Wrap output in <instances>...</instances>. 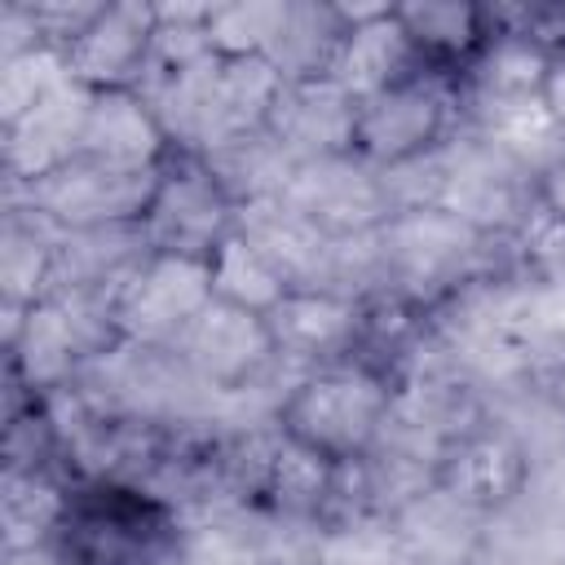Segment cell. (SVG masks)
<instances>
[{"label":"cell","mask_w":565,"mask_h":565,"mask_svg":"<svg viewBox=\"0 0 565 565\" xmlns=\"http://www.w3.org/2000/svg\"><path fill=\"white\" fill-rule=\"evenodd\" d=\"M552 402H556V411L565 415V362H561L556 375H552Z\"/></svg>","instance_id":"603a6c76"},{"label":"cell","mask_w":565,"mask_h":565,"mask_svg":"<svg viewBox=\"0 0 565 565\" xmlns=\"http://www.w3.org/2000/svg\"><path fill=\"white\" fill-rule=\"evenodd\" d=\"M278 358H300L313 366L349 362L358 358L362 340V300L327 291V287H291L269 313H265Z\"/></svg>","instance_id":"8fae6325"},{"label":"cell","mask_w":565,"mask_h":565,"mask_svg":"<svg viewBox=\"0 0 565 565\" xmlns=\"http://www.w3.org/2000/svg\"><path fill=\"white\" fill-rule=\"evenodd\" d=\"M534 102L539 110L565 128V49H552L547 62H543V75H539V88H534Z\"/></svg>","instance_id":"ffe728a7"},{"label":"cell","mask_w":565,"mask_h":565,"mask_svg":"<svg viewBox=\"0 0 565 565\" xmlns=\"http://www.w3.org/2000/svg\"><path fill=\"white\" fill-rule=\"evenodd\" d=\"M353 110H358V102L331 75L282 79V93H278V102L269 110L265 137L278 150L300 154L305 163L335 159V154H349Z\"/></svg>","instance_id":"7c38bea8"},{"label":"cell","mask_w":565,"mask_h":565,"mask_svg":"<svg viewBox=\"0 0 565 565\" xmlns=\"http://www.w3.org/2000/svg\"><path fill=\"white\" fill-rule=\"evenodd\" d=\"M393 375L371 362H327L309 366L291 393L278 402L274 424L278 437L300 446L305 455L340 468L371 459L375 441L384 437V424L393 415Z\"/></svg>","instance_id":"6da1fadb"},{"label":"cell","mask_w":565,"mask_h":565,"mask_svg":"<svg viewBox=\"0 0 565 565\" xmlns=\"http://www.w3.org/2000/svg\"><path fill=\"white\" fill-rule=\"evenodd\" d=\"M71 486H57L49 468H4V547L53 543Z\"/></svg>","instance_id":"e0dca14e"},{"label":"cell","mask_w":565,"mask_h":565,"mask_svg":"<svg viewBox=\"0 0 565 565\" xmlns=\"http://www.w3.org/2000/svg\"><path fill=\"white\" fill-rule=\"evenodd\" d=\"M207 269H212V296L216 300H230L238 309H252V313H269L296 282L278 269V260L243 230L234 225L207 256Z\"/></svg>","instance_id":"2e32d148"},{"label":"cell","mask_w":565,"mask_h":565,"mask_svg":"<svg viewBox=\"0 0 565 565\" xmlns=\"http://www.w3.org/2000/svg\"><path fill=\"white\" fill-rule=\"evenodd\" d=\"M397 26L406 31V44L415 49L424 71L437 75H463L477 66L490 44L499 40V22L490 9L468 4V0H415V4H393Z\"/></svg>","instance_id":"4fadbf2b"},{"label":"cell","mask_w":565,"mask_h":565,"mask_svg":"<svg viewBox=\"0 0 565 565\" xmlns=\"http://www.w3.org/2000/svg\"><path fill=\"white\" fill-rule=\"evenodd\" d=\"M296 4L287 0H230V4H207L203 13V40L216 62H252L269 57L282 49L291 35Z\"/></svg>","instance_id":"9a60e30c"},{"label":"cell","mask_w":565,"mask_h":565,"mask_svg":"<svg viewBox=\"0 0 565 565\" xmlns=\"http://www.w3.org/2000/svg\"><path fill=\"white\" fill-rule=\"evenodd\" d=\"M433 481L459 508L494 512V508H508L525 490V481H530V455L503 428H472V433H459L437 455Z\"/></svg>","instance_id":"30bf717a"},{"label":"cell","mask_w":565,"mask_h":565,"mask_svg":"<svg viewBox=\"0 0 565 565\" xmlns=\"http://www.w3.org/2000/svg\"><path fill=\"white\" fill-rule=\"evenodd\" d=\"M450 119H455V79L437 71H415L358 102L349 159H358L371 172L419 163L441 146Z\"/></svg>","instance_id":"3957f363"},{"label":"cell","mask_w":565,"mask_h":565,"mask_svg":"<svg viewBox=\"0 0 565 565\" xmlns=\"http://www.w3.org/2000/svg\"><path fill=\"white\" fill-rule=\"evenodd\" d=\"M66 79L71 75H66L62 49H53V44H35V49H22V53H9L4 71H0V128H9L22 115H31Z\"/></svg>","instance_id":"d6986e66"},{"label":"cell","mask_w":565,"mask_h":565,"mask_svg":"<svg viewBox=\"0 0 565 565\" xmlns=\"http://www.w3.org/2000/svg\"><path fill=\"white\" fill-rule=\"evenodd\" d=\"M212 300V269L203 256L177 252H141L106 300V322L115 340L132 344H177L190 322Z\"/></svg>","instance_id":"277c9868"},{"label":"cell","mask_w":565,"mask_h":565,"mask_svg":"<svg viewBox=\"0 0 565 565\" xmlns=\"http://www.w3.org/2000/svg\"><path fill=\"white\" fill-rule=\"evenodd\" d=\"M66 565H163L177 516L163 499L124 481H79L53 534Z\"/></svg>","instance_id":"7a4b0ae2"},{"label":"cell","mask_w":565,"mask_h":565,"mask_svg":"<svg viewBox=\"0 0 565 565\" xmlns=\"http://www.w3.org/2000/svg\"><path fill=\"white\" fill-rule=\"evenodd\" d=\"M534 203H539L543 221L565 225V154H556L552 163L539 168V177H534Z\"/></svg>","instance_id":"44dd1931"},{"label":"cell","mask_w":565,"mask_h":565,"mask_svg":"<svg viewBox=\"0 0 565 565\" xmlns=\"http://www.w3.org/2000/svg\"><path fill=\"white\" fill-rule=\"evenodd\" d=\"M0 565H66L57 543H35V547H4Z\"/></svg>","instance_id":"7402d4cb"},{"label":"cell","mask_w":565,"mask_h":565,"mask_svg":"<svg viewBox=\"0 0 565 565\" xmlns=\"http://www.w3.org/2000/svg\"><path fill=\"white\" fill-rule=\"evenodd\" d=\"M159 40V4L150 0H106L84 26L62 44L71 84L84 93H141L150 79Z\"/></svg>","instance_id":"8992f818"},{"label":"cell","mask_w":565,"mask_h":565,"mask_svg":"<svg viewBox=\"0 0 565 565\" xmlns=\"http://www.w3.org/2000/svg\"><path fill=\"white\" fill-rule=\"evenodd\" d=\"M4 340H9V371L26 388L62 384L79 358V331L71 322V309L57 296L31 305L26 313H13Z\"/></svg>","instance_id":"5bb4252c"},{"label":"cell","mask_w":565,"mask_h":565,"mask_svg":"<svg viewBox=\"0 0 565 565\" xmlns=\"http://www.w3.org/2000/svg\"><path fill=\"white\" fill-rule=\"evenodd\" d=\"M163 168L154 172H119L93 159H71L57 172L31 181V207L40 221H53L71 234H97V230H141Z\"/></svg>","instance_id":"5b68a950"},{"label":"cell","mask_w":565,"mask_h":565,"mask_svg":"<svg viewBox=\"0 0 565 565\" xmlns=\"http://www.w3.org/2000/svg\"><path fill=\"white\" fill-rule=\"evenodd\" d=\"M62 265V252L35 234V225L9 221L4 225V247H0V282H4V313H26L31 305L49 300V282Z\"/></svg>","instance_id":"ac0fdd59"},{"label":"cell","mask_w":565,"mask_h":565,"mask_svg":"<svg viewBox=\"0 0 565 565\" xmlns=\"http://www.w3.org/2000/svg\"><path fill=\"white\" fill-rule=\"evenodd\" d=\"M177 353L190 362V371L203 384L234 393V388H247L278 358V344H274L265 313H252V309H238L212 296L207 309L177 340Z\"/></svg>","instance_id":"ba28073f"},{"label":"cell","mask_w":565,"mask_h":565,"mask_svg":"<svg viewBox=\"0 0 565 565\" xmlns=\"http://www.w3.org/2000/svg\"><path fill=\"white\" fill-rule=\"evenodd\" d=\"M234 199L225 181L212 172V163L194 150H172L163 163L154 203L141 221V238L150 252H177V256H212V247L234 230Z\"/></svg>","instance_id":"52a82bcc"},{"label":"cell","mask_w":565,"mask_h":565,"mask_svg":"<svg viewBox=\"0 0 565 565\" xmlns=\"http://www.w3.org/2000/svg\"><path fill=\"white\" fill-rule=\"evenodd\" d=\"M177 141L146 93H88L79 124V159L119 168V172H154L172 159Z\"/></svg>","instance_id":"9c48e42d"}]
</instances>
